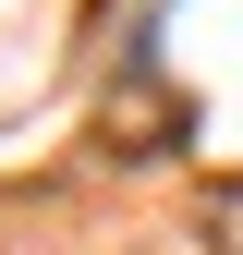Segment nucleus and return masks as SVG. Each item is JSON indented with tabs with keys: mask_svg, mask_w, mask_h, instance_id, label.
<instances>
[{
	"mask_svg": "<svg viewBox=\"0 0 243 255\" xmlns=\"http://www.w3.org/2000/svg\"><path fill=\"white\" fill-rule=\"evenodd\" d=\"M207 255H243V182H231L219 207H207Z\"/></svg>",
	"mask_w": 243,
	"mask_h": 255,
	"instance_id": "f257e3e1",
	"label": "nucleus"
}]
</instances>
